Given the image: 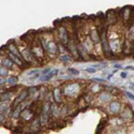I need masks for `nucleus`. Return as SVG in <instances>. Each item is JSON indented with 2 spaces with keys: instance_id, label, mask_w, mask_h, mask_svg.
I'll use <instances>...</instances> for the list:
<instances>
[{
  "instance_id": "f257e3e1",
  "label": "nucleus",
  "mask_w": 134,
  "mask_h": 134,
  "mask_svg": "<svg viewBox=\"0 0 134 134\" xmlns=\"http://www.w3.org/2000/svg\"><path fill=\"white\" fill-rule=\"evenodd\" d=\"M120 109H121V103L117 102V101H114V102H112V103L109 104V110L113 114L119 113Z\"/></svg>"
},
{
  "instance_id": "f03ea898",
  "label": "nucleus",
  "mask_w": 134,
  "mask_h": 134,
  "mask_svg": "<svg viewBox=\"0 0 134 134\" xmlns=\"http://www.w3.org/2000/svg\"><path fill=\"white\" fill-rule=\"evenodd\" d=\"M78 88H80V86H78V84H71L70 86H69L67 89H66V93L69 94V96H73V94L77 93L78 91Z\"/></svg>"
},
{
  "instance_id": "7ed1b4c3",
  "label": "nucleus",
  "mask_w": 134,
  "mask_h": 134,
  "mask_svg": "<svg viewBox=\"0 0 134 134\" xmlns=\"http://www.w3.org/2000/svg\"><path fill=\"white\" fill-rule=\"evenodd\" d=\"M52 112V106L50 103H45V105L43 107V118H42V121L45 122L47 120V117H48V113Z\"/></svg>"
},
{
  "instance_id": "20e7f679",
  "label": "nucleus",
  "mask_w": 134,
  "mask_h": 134,
  "mask_svg": "<svg viewBox=\"0 0 134 134\" xmlns=\"http://www.w3.org/2000/svg\"><path fill=\"white\" fill-rule=\"evenodd\" d=\"M29 96V92H28V90H23L22 92H21V94H19V97L16 99V101H15V104H19L22 102V101H24L26 98H27Z\"/></svg>"
},
{
  "instance_id": "39448f33",
  "label": "nucleus",
  "mask_w": 134,
  "mask_h": 134,
  "mask_svg": "<svg viewBox=\"0 0 134 134\" xmlns=\"http://www.w3.org/2000/svg\"><path fill=\"white\" fill-rule=\"evenodd\" d=\"M121 117H122V118H127V119H132L133 118L132 110L130 109L129 107H127V108L121 113Z\"/></svg>"
},
{
  "instance_id": "423d86ee",
  "label": "nucleus",
  "mask_w": 134,
  "mask_h": 134,
  "mask_svg": "<svg viewBox=\"0 0 134 134\" xmlns=\"http://www.w3.org/2000/svg\"><path fill=\"white\" fill-rule=\"evenodd\" d=\"M9 50H10V53H11L12 55H14V56L21 58V54H19L17 47H16L14 44H9Z\"/></svg>"
},
{
  "instance_id": "0eeeda50",
  "label": "nucleus",
  "mask_w": 134,
  "mask_h": 134,
  "mask_svg": "<svg viewBox=\"0 0 134 134\" xmlns=\"http://www.w3.org/2000/svg\"><path fill=\"white\" fill-rule=\"evenodd\" d=\"M58 73V70H55V71H53V72H50L48 74H46V75H43V76L41 77V80L42 81H46V80H51L52 77H54L55 75H56Z\"/></svg>"
},
{
  "instance_id": "6e6552de",
  "label": "nucleus",
  "mask_w": 134,
  "mask_h": 134,
  "mask_svg": "<svg viewBox=\"0 0 134 134\" xmlns=\"http://www.w3.org/2000/svg\"><path fill=\"white\" fill-rule=\"evenodd\" d=\"M68 32L64 30L63 28H60V38H61V41L63 42L64 44L68 43Z\"/></svg>"
},
{
  "instance_id": "1a4fd4ad",
  "label": "nucleus",
  "mask_w": 134,
  "mask_h": 134,
  "mask_svg": "<svg viewBox=\"0 0 134 134\" xmlns=\"http://www.w3.org/2000/svg\"><path fill=\"white\" fill-rule=\"evenodd\" d=\"M90 37H91V40H92L94 43H98L100 41V38H99V34H98V31L96 29L91 30V33H90Z\"/></svg>"
},
{
  "instance_id": "9d476101",
  "label": "nucleus",
  "mask_w": 134,
  "mask_h": 134,
  "mask_svg": "<svg viewBox=\"0 0 134 134\" xmlns=\"http://www.w3.org/2000/svg\"><path fill=\"white\" fill-rule=\"evenodd\" d=\"M2 67H4L5 69L12 68L13 67V61L10 59V58H4V59L2 60Z\"/></svg>"
},
{
  "instance_id": "9b49d317",
  "label": "nucleus",
  "mask_w": 134,
  "mask_h": 134,
  "mask_svg": "<svg viewBox=\"0 0 134 134\" xmlns=\"http://www.w3.org/2000/svg\"><path fill=\"white\" fill-rule=\"evenodd\" d=\"M8 113H9V106L6 105L5 103L0 104V114H2V115L5 116Z\"/></svg>"
},
{
  "instance_id": "f8f14e48",
  "label": "nucleus",
  "mask_w": 134,
  "mask_h": 134,
  "mask_svg": "<svg viewBox=\"0 0 134 134\" xmlns=\"http://www.w3.org/2000/svg\"><path fill=\"white\" fill-rule=\"evenodd\" d=\"M46 50L50 51L52 54H55L57 52V46L55 45V43H53V42H50V43L47 44V48H46Z\"/></svg>"
},
{
  "instance_id": "ddd939ff",
  "label": "nucleus",
  "mask_w": 134,
  "mask_h": 134,
  "mask_svg": "<svg viewBox=\"0 0 134 134\" xmlns=\"http://www.w3.org/2000/svg\"><path fill=\"white\" fill-rule=\"evenodd\" d=\"M9 55H10V57H11V60H13V61H14V62H16V63H17L18 66H19V67H23V61H22L21 58H18V57L14 56V55H12L11 53H10Z\"/></svg>"
},
{
  "instance_id": "4468645a",
  "label": "nucleus",
  "mask_w": 134,
  "mask_h": 134,
  "mask_svg": "<svg viewBox=\"0 0 134 134\" xmlns=\"http://www.w3.org/2000/svg\"><path fill=\"white\" fill-rule=\"evenodd\" d=\"M54 96H55V101H56V102H60V100H61V94H60V89H59V88H55V90H54Z\"/></svg>"
},
{
  "instance_id": "2eb2a0df",
  "label": "nucleus",
  "mask_w": 134,
  "mask_h": 134,
  "mask_svg": "<svg viewBox=\"0 0 134 134\" xmlns=\"http://www.w3.org/2000/svg\"><path fill=\"white\" fill-rule=\"evenodd\" d=\"M102 44H103V48L105 52H108L109 51V47H108V44H107V41H106V35H105V32L103 33L102 35Z\"/></svg>"
},
{
  "instance_id": "dca6fc26",
  "label": "nucleus",
  "mask_w": 134,
  "mask_h": 134,
  "mask_svg": "<svg viewBox=\"0 0 134 134\" xmlns=\"http://www.w3.org/2000/svg\"><path fill=\"white\" fill-rule=\"evenodd\" d=\"M110 93H108V92H103L102 94L100 96V100L102 101V102H106V101H108V100H110Z\"/></svg>"
},
{
  "instance_id": "f3484780",
  "label": "nucleus",
  "mask_w": 134,
  "mask_h": 134,
  "mask_svg": "<svg viewBox=\"0 0 134 134\" xmlns=\"http://www.w3.org/2000/svg\"><path fill=\"white\" fill-rule=\"evenodd\" d=\"M9 75V71L8 69H5L4 67L0 66V77H5Z\"/></svg>"
},
{
  "instance_id": "a211bd4d",
  "label": "nucleus",
  "mask_w": 134,
  "mask_h": 134,
  "mask_svg": "<svg viewBox=\"0 0 134 134\" xmlns=\"http://www.w3.org/2000/svg\"><path fill=\"white\" fill-rule=\"evenodd\" d=\"M5 81H6L8 84H10V85H14V84L17 83L18 80H17V77H15V76H10Z\"/></svg>"
},
{
  "instance_id": "6ab92c4d",
  "label": "nucleus",
  "mask_w": 134,
  "mask_h": 134,
  "mask_svg": "<svg viewBox=\"0 0 134 134\" xmlns=\"http://www.w3.org/2000/svg\"><path fill=\"white\" fill-rule=\"evenodd\" d=\"M11 96H12V93H11V92L0 94V100H1V101H6V100H10V97H11Z\"/></svg>"
},
{
  "instance_id": "aec40b11",
  "label": "nucleus",
  "mask_w": 134,
  "mask_h": 134,
  "mask_svg": "<svg viewBox=\"0 0 134 134\" xmlns=\"http://www.w3.org/2000/svg\"><path fill=\"white\" fill-rule=\"evenodd\" d=\"M60 60L61 61H71L72 57L70 55H63V56H60Z\"/></svg>"
},
{
  "instance_id": "412c9836",
  "label": "nucleus",
  "mask_w": 134,
  "mask_h": 134,
  "mask_svg": "<svg viewBox=\"0 0 134 134\" xmlns=\"http://www.w3.org/2000/svg\"><path fill=\"white\" fill-rule=\"evenodd\" d=\"M69 73H71V74H73V75H78L80 74V71H77L76 69H73V68H69Z\"/></svg>"
},
{
  "instance_id": "4be33fe9",
  "label": "nucleus",
  "mask_w": 134,
  "mask_h": 134,
  "mask_svg": "<svg viewBox=\"0 0 134 134\" xmlns=\"http://www.w3.org/2000/svg\"><path fill=\"white\" fill-rule=\"evenodd\" d=\"M125 93H126V96H127V97H128V98H129V99H130V100H132V101H134V96H133V94H132L131 92H129V91H126V92H125Z\"/></svg>"
},
{
  "instance_id": "5701e85b",
  "label": "nucleus",
  "mask_w": 134,
  "mask_h": 134,
  "mask_svg": "<svg viewBox=\"0 0 134 134\" xmlns=\"http://www.w3.org/2000/svg\"><path fill=\"white\" fill-rule=\"evenodd\" d=\"M86 71L88 72V73H96V72H97V69H96V68H87Z\"/></svg>"
},
{
  "instance_id": "b1692460",
  "label": "nucleus",
  "mask_w": 134,
  "mask_h": 134,
  "mask_svg": "<svg viewBox=\"0 0 134 134\" xmlns=\"http://www.w3.org/2000/svg\"><path fill=\"white\" fill-rule=\"evenodd\" d=\"M19 110H21V107H17V109H15V110H14V114H13V117H14V118L18 117V115H19Z\"/></svg>"
},
{
  "instance_id": "393cba45",
  "label": "nucleus",
  "mask_w": 134,
  "mask_h": 134,
  "mask_svg": "<svg viewBox=\"0 0 134 134\" xmlns=\"http://www.w3.org/2000/svg\"><path fill=\"white\" fill-rule=\"evenodd\" d=\"M93 81H98V83H105V80H101V78H92Z\"/></svg>"
},
{
  "instance_id": "a878e982",
  "label": "nucleus",
  "mask_w": 134,
  "mask_h": 134,
  "mask_svg": "<svg viewBox=\"0 0 134 134\" xmlns=\"http://www.w3.org/2000/svg\"><path fill=\"white\" fill-rule=\"evenodd\" d=\"M32 74H39V70H33V71H31V72H28V75L29 76H31Z\"/></svg>"
},
{
  "instance_id": "bb28decb",
  "label": "nucleus",
  "mask_w": 134,
  "mask_h": 134,
  "mask_svg": "<svg viewBox=\"0 0 134 134\" xmlns=\"http://www.w3.org/2000/svg\"><path fill=\"white\" fill-rule=\"evenodd\" d=\"M50 73V69H45V70H43V75H46Z\"/></svg>"
},
{
  "instance_id": "cd10ccee",
  "label": "nucleus",
  "mask_w": 134,
  "mask_h": 134,
  "mask_svg": "<svg viewBox=\"0 0 134 134\" xmlns=\"http://www.w3.org/2000/svg\"><path fill=\"white\" fill-rule=\"evenodd\" d=\"M3 119H4V115L0 114V121H3Z\"/></svg>"
},
{
  "instance_id": "c85d7f7f",
  "label": "nucleus",
  "mask_w": 134,
  "mask_h": 134,
  "mask_svg": "<svg viewBox=\"0 0 134 134\" xmlns=\"http://www.w3.org/2000/svg\"><path fill=\"white\" fill-rule=\"evenodd\" d=\"M3 83H5V80H3L2 77H0V84H3Z\"/></svg>"
},
{
  "instance_id": "c756f323",
  "label": "nucleus",
  "mask_w": 134,
  "mask_h": 134,
  "mask_svg": "<svg viewBox=\"0 0 134 134\" xmlns=\"http://www.w3.org/2000/svg\"><path fill=\"white\" fill-rule=\"evenodd\" d=\"M39 77V74H35L33 77H31V80H37V78Z\"/></svg>"
},
{
  "instance_id": "7c9ffc66",
  "label": "nucleus",
  "mask_w": 134,
  "mask_h": 134,
  "mask_svg": "<svg viewBox=\"0 0 134 134\" xmlns=\"http://www.w3.org/2000/svg\"><path fill=\"white\" fill-rule=\"evenodd\" d=\"M116 68H120V69H121L122 67H121V64H116V66H115Z\"/></svg>"
},
{
  "instance_id": "2f4dec72",
  "label": "nucleus",
  "mask_w": 134,
  "mask_h": 134,
  "mask_svg": "<svg viewBox=\"0 0 134 134\" xmlns=\"http://www.w3.org/2000/svg\"><path fill=\"white\" fill-rule=\"evenodd\" d=\"M121 76H122V77H126L127 74H126V73H121Z\"/></svg>"
}]
</instances>
